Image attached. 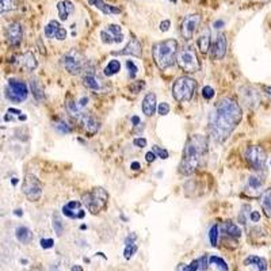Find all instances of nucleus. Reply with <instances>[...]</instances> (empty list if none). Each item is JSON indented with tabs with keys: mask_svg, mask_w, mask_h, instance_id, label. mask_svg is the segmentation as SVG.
<instances>
[{
	"mask_svg": "<svg viewBox=\"0 0 271 271\" xmlns=\"http://www.w3.org/2000/svg\"><path fill=\"white\" fill-rule=\"evenodd\" d=\"M243 118V110L232 98H223L216 103L209 118V133L216 142H224Z\"/></svg>",
	"mask_w": 271,
	"mask_h": 271,
	"instance_id": "1",
	"label": "nucleus"
},
{
	"mask_svg": "<svg viewBox=\"0 0 271 271\" xmlns=\"http://www.w3.org/2000/svg\"><path fill=\"white\" fill-rule=\"evenodd\" d=\"M208 155V138L202 134H194L187 140L183 150L179 173L182 175H191L204 164L205 159Z\"/></svg>",
	"mask_w": 271,
	"mask_h": 271,
	"instance_id": "2",
	"label": "nucleus"
},
{
	"mask_svg": "<svg viewBox=\"0 0 271 271\" xmlns=\"http://www.w3.org/2000/svg\"><path fill=\"white\" fill-rule=\"evenodd\" d=\"M152 55H154L155 63L161 71L171 68L177 61L178 41L177 39H164V41L156 42L152 47Z\"/></svg>",
	"mask_w": 271,
	"mask_h": 271,
	"instance_id": "3",
	"label": "nucleus"
},
{
	"mask_svg": "<svg viewBox=\"0 0 271 271\" xmlns=\"http://www.w3.org/2000/svg\"><path fill=\"white\" fill-rule=\"evenodd\" d=\"M109 201V193L103 187H94L82 195V204L92 214H99L105 210Z\"/></svg>",
	"mask_w": 271,
	"mask_h": 271,
	"instance_id": "4",
	"label": "nucleus"
},
{
	"mask_svg": "<svg viewBox=\"0 0 271 271\" xmlns=\"http://www.w3.org/2000/svg\"><path fill=\"white\" fill-rule=\"evenodd\" d=\"M177 63L186 73H195L201 69V63L193 45H186L185 47H182L177 56Z\"/></svg>",
	"mask_w": 271,
	"mask_h": 271,
	"instance_id": "5",
	"label": "nucleus"
},
{
	"mask_svg": "<svg viewBox=\"0 0 271 271\" xmlns=\"http://www.w3.org/2000/svg\"><path fill=\"white\" fill-rule=\"evenodd\" d=\"M196 90V82L193 78L182 76L177 79L173 86V95L178 102H190Z\"/></svg>",
	"mask_w": 271,
	"mask_h": 271,
	"instance_id": "6",
	"label": "nucleus"
},
{
	"mask_svg": "<svg viewBox=\"0 0 271 271\" xmlns=\"http://www.w3.org/2000/svg\"><path fill=\"white\" fill-rule=\"evenodd\" d=\"M244 157L252 168L256 171H263L266 167V161H267V155L264 152L263 148H260L258 145L248 146L245 152H244Z\"/></svg>",
	"mask_w": 271,
	"mask_h": 271,
	"instance_id": "7",
	"label": "nucleus"
},
{
	"mask_svg": "<svg viewBox=\"0 0 271 271\" xmlns=\"http://www.w3.org/2000/svg\"><path fill=\"white\" fill-rule=\"evenodd\" d=\"M28 86L23 82L15 80V79L8 80L7 88H6V96H7L8 101H11L14 103H20L28 98Z\"/></svg>",
	"mask_w": 271,
	"mask_h": 271,
	"instance_id": "8",
	"label": "nucleus"
},
{
	"mask_svg": "<svg viewBox=\"0 0 271 271\" xmlns=\"http://www.w3.org/2000/svg\"><path fill=\"white\" fill-rule=\"evenodd\" d=\"M22 190H23V194L26 195V198L29 201H32V202L39 201V198L42 195V185H41L38 178L34 177L33 174H28L24 177Z\"/></svg>",
	"mask_w": 271,
	"mask_h": 271,
	"instance_id": "9",
	"label": "nucleus"
},
{
	"mask_svg": "<svg viewBox=\"0 0 271 271\" xmlns=\"http://www.w3.org/2000/svg\"><path fill=\"white\" fill-rule=\"evenodd\" d=\"M63 64L64 68L68 71V73H71V75H79V73L83 71L84 60H83V56L80 52L71 51L64 56Z\"/></svg>",
	"mask_w": 271,
	"mask_h": 271,
	"instance_id": "10",
	"label": "nucleus"
},
{
	"mask_svg": "<svg viewBox=\"0 0 271 271\" xmlns=\"http://www.w3.org/2000/svg\"><path fill=\"white\" fill-rule=\"evenodd\" d=\"M202 22V16L200 14H191L187 15L182 22L181 26V36L185 39H191L194 36V33L196 32V29Z\"/></svg>",
	"mask_w": 271,
	"mask_h": 271,
	"instance_id": "11",
	"label": "nucleus"
},
{
	"mask_svg": "<svg viewBox=\"0 0 271 271\" xmlns=\"http://www.w3.org/2000/svg\"><path fill=\"white\" fill-rule=\"evenodd\" d=\"M101 38L103 43H119L124 41V33L119 24H109L105 30L101 32Z\"/></svg>",
	"mask_w": 271,
	"mask_h": 271,
	"instance_id": "12",
	"label": "nucleus"
},
{
	"mask_svg": "<svg viewBox=\"0 0 271 271\" xmlns=\"http://www.w3.org/2000/svg\"><path fill=\"white\" fill-rule=\"evenodd\" d=\"M63 214L72 220H82L86 216V212L80 201H69L63 206Z\"/></svg>",
	"mask_w": 271,
	"mask_h": 271,
	"instance_id": "13",
	"label": "nucleus"
},
{
	"mask_svg": "<svg viewBox=\"0 0 271 271\" xmlns=\"http://www.w3.org/2000/svg\"><path fill=\"white\" fill-rule=\"evenodd\" d=\"M80 125H82V129L86 132V134L88 136H94L99 129V121L90 113H83L80 117L78 118Z\"/></svg>",
	"mask_w": 271,
	"mask_h": 271,
	"instance_id": "14",
	"label": "nucleus"
},
{
	"mask_svg": "<svg viewBox=\"0 0 271 271\" xmlns=\"http://www.w3.org/2000/svg\"><path fill=\"white\" fill-rule=\"evenodd\" d=\"M83 84L88 90L95 91V92H102L105 90V84H103L102 79L99 78L94 71H86V73L83 76Z\"/></svg>",
	"mask_w": 271,
	"mask_h": 271,
	"instance_id": "15",
	"label": "nucleus"
},
{
	"mask_svg": "<svg viewBox=\"0 0 271 271\" xmlns=\"http://www.w3.org/2000/svg\"><path fill=\"white\" fill-rule=\"evenodd\" d=\"M6 37H7L8 43L11 46H18L22 41V37H23V30H22V26L18 22H12L7 26L6 29Z\"/></svg>",
	"mask_w": 271,
	"mask_h": 271,
	"instance_id": "16",
	"label": "nucleus"
},
{
	"mask_svg": "<svg viewBox=\"0 0 271 271\" xmlns=\"http://www.w3.org/2000/svg\"><path fill=\"white\" fill-rule=\"evenodd\" d=\"M111 55L113 56L130 55V56H134V57H141V55H142L141 43H140V41H138L136 37H132L129 42H128V45H126V46L124 47L122 51L111 52Z\"/></svg>",
	"mask_w": 271,
	"mask_h": 271,
	"instance_id": "17",
	"label": "nucleus"
},
{
	"mask_svg": "<svg viewBox=\"0 0 271 271\" xmlns=\"http://www.w3.org/2000/svg\"><path fill=\"white\" fill-rule=\"evenodd\" d=\"M45 36L46 38H56L59 41H64L67 38V30L57 20H51L45 28Z\"/></svg>",
	"mask_w": 271,
	"mask_h": 271,
	"instance_id": "18",
	"label": "nucleus"
},
{
	"mask_svg": "<svg viewBox=\"0 0 271 271\" xmlns=\"http://www.w3.org/2000/svg\"><path fill=\"white\" fill-rule=\"evenodd\" d=\"M227 38H225V34H218L216 38V41L213 42L212 46V60H223L227 55Z\"/></svg>",
	"mask_w": 271,
	"mask_h": 271,
	"instance_id": "19",
	"label": "nucleus"
},
{
	"mask_svg": "<svg viewBox=\"0 0 271 271\" xmlns=\"http://www.w3.org/2000/svg\"><path fill=\"white\" fill-rule=\"evenodd\" d=\"M244 266L254 268L255 271H267V260L256 255H250L244 259Z\"/></svg>",
	"mask_w": 271,
	"mask_h": 271,
	"instance_id": "20",
	"label": "nucleus"
},
{
	"mask_svg": "<svg viewBox=\"0 0 271 271\" xmlns=\"http://www.w3.org/2000/svg\"><path fill=\"white\" fill-rule=\"evenodd\" d=\"M16 60H18L16 63L19 64L20 67H23L24 69H28V71H34L37 68V60L32 52H24V53L18 56Z\"/></svg>",
	"mask_w": 271,
	"mask_h": 271,
	"instance_id": "21",
	"label": "nucleus"
},
{
	"mask_svg": "<svg viewBox=\"0 0 271 271\" xmlns=\"http://www.w3.org/2000/svg\"><path fill=\"white\" fill-rule=\"evenodd\" d=\"M88 3L91 6H94L95 8H98L99 11H102L103 14L106 15H115V14H119L122 11L119 7H115V6H111V4L103 2V0H88Z\"/></svg>",
	"mask_w": 271,
	"mask_h": 271,
	"instance_id": "22",
	"label": "nucleus"
},
{
	"mask_svg": "<svg viewBox=\"0 0 271 271\" xmlns=\"http://www.w3.org/2000/svg\"><path fill=\"white\" fill-rule=\"evenodd\" d=\"M156 95L154 92H148L145 95V98L142 101V111H144V114L146 117H152L155 114V111H156Z\"/></svg>",
	"mask_w": 271,
	"mask_h": 271,
	"instance_id": "23",
	"label": "nucleus"
},
{
	"mask_svg": "<svg viewBox=\"0 0 271 271\" xmlns=\"http://www.w3.org/2000/svg\"><path fill=\"white\" fill-rule=\"evenodd\" d=\"M57 10H59V15L61 20H67L75 10V6L71 0H61L57 3Z\"/></svg>",
	"mask_w": 271,
	"mask_h": 271,
	"instance_id": "24",
	"label": "nucleus"
},
{
	"mask_svg": "<svg viewBox=\"0 0 271 271\" xmlns=\"http://www.w3.org/2000/svg\"><path fill=\"white\" fill-rule=\"evenodd\" d=\"M221 231H223V233H225L229 237H233V239H239L240 236H241V229L233 221H225V223H223Z\"/></svg>",
	"mask_w": 271,
	"mask_h": 271,
	"instance_id": "25",
	"label": "nucleus"
},
{
	"mask_svg": "<svg viewBox=\"0 0 271 271\" xmlns=\"http://www.w3.org/2000/svg\"><path fill=\"white\" fill-rule=\"evenodd\" d=\"M212 37H210V30L209 29H204L202 33H201L200 38H198V46H200V51L202 55H206L208 51L210 49V45H212Z\"/></svg>",
	"mask_w": 271,
	"mask_h": 271,
	"instance_id": "26",
	"label": "nucleus"
},
{
	"mask_svg": "<svg viewBox=\"0 0 271 271\" xmlns=\"http://www.w3.org/2000/svg\"><path fill=\"white\" fill-rule=\"evenodd\" d=\"M30 90L33 92V96L36 99L37 102H43L45 101V92H43L42 84L39 83L38 79L33 78L30 80Z\"/></svg>",
	"mask_w": 271,
	"mask_h": 271,
	"instance_id": "27",
	"label": "nucleus"
},
{
	"mask_svg": "<svg viewBox=\"0 0 271 271\" xmlns=\"http://www.w3.org/2000/svg\"><path fill=\"white\" fill-rule=\"evenodd\" d=\"M260 206H262V210L266 214V217L271 218V187L264 190L260 195Z\"/></svg>",
	"mask_w": 271,
	"mask_h": 271,
	"instance_id": "28",
	"label": "nucleus"
},
{
	"mask_svg": "<svg viewBox=\"0 0 271 271\" xmlns=\"http://www.w3.org/2000/svg\"><path fill=\"white\" fill-rule=\"evenodd\" d=\"M15 236H16V239L19 240L22 244H29L33 239L32 231H30L29 228H26V227H19V228L16 229Z\"/></svg>",
	"mask_w": 271,
	"mask_h": 271,
	"instance_id": "29",
	"label": "nucleus"
},
{
	"mask_svg": "<svg viewBox=\"0 0 271 271\" xmlns=\"http://www.w3.org/2000/svg\"><path fill=\"white\" fill-rule=\"evenodd\" d=\"M208 262L210 264H213V266H214V267H216L218 271H229V267H228V264H227V262H225L223 258H220V256H216V255L209 256Z\"/></svg>",
	"mask_w": 271,
	"mask_h": 271,
	"instance_id": "30",
	"label": "nucleus"
},
{
	"mask_svg": "<svg viewBox=\"0 0 271 271\" xmlns=\"http://www.w3.org/2000/svg\"><path fill=\"white\" fill-rule=\"evenodd\" d=\"M263 183H264V181L262 179V178L256 177V175H252V177L248 178L247 189H250L251 191H260Z\"/></svg>",
	"mask_w": 271,
	"mask_h": 271,
	"instance_id": "31",
	"label": "nucleus"
},
{
	"mask_svg": "<svg viewBox=\"0 0 271 271\" xmlns=\"http://www.w3.org/2000/svg\"><path fill=\"white\" fill-rule=\"evenodd\" d=\"M119 69H121V64H119V61H118V60H111L110 63L107 64V67L105 68L103 73H105V76H113L115 75V73H118Z\"/></svg>",
	"mask_w": 271,
	"mask_h": 271,
	"instance_id": "32",
	"label": "nucleus"
},
{
	"mask_svg": "<svg viewBox=\"0 0 271 271\" xmlns=\"http://www.w3.org/2000/svg\"><path fill=\"white\" fill-rule=\"evenodd\" d=\"M16 8V0H0V14L12 11Z\"/></svg>",
	"mask_w": 271,
	"mask_h": 271,
	"instance_id": "33",
	"label": "nucleus"
},
{
	"mask_svg": "<svg viewBox=\"0 0 271 271\" xmlns=\"http://www.w3.org/2000/svg\"><path fill=\"white\" fill-rule=\"evenodd\" d=\"M53 228H55L56 233L59 236H61L64 233L63 220H61V217H60V214L57 212L53 214Z\"/></svg>",
	"mask_w": 271,
	"mask_h": 271,
	"instance_id": "34",
	"label": "nucleus"
},
{
	"mask_svg": "<svg viewBox=\"0 0 271 271\" xmlns=\"http://www.w3.org/2000/svg\"><path fill=\"white\" fill-rule=\"evenodd\" d=\"M218 232H220V227L218 224H214L209 231V240H210V244L213 247H216L217 243H218Z\"/></svg>",
	"mask_w": 271,
	"mask_h": 271,
	"instance_id": "35",
	"label": "nucleus"
},
{
	"mask_svg": "<svg viewBox=\"0 0 271 271\" xmlns=\"http://www.w3.org/2000/svg\"><path fill=\"white\" fill-rule=\"evenodd\" d=\"M55 128L57 132H60L61 134H68L71 133V126L67 125L65 122L63 121V119H59V121L55 122Z\"/></svg>",
	"mask_w": 271,
	"mask_h": 271,
	"instance_id": "36",
	"label": "nucleus"
},
{
	"mask_svg": "<svg viewBox=\"0 0 271 271\" xmlns=\"http://www.w3.org/2000/svg\"><path fill=\"white\" fill-rule=\"evenodd\" d=\"M177 271H198V259L193 260L190 264H179Z\"/></svg>",
	"mask_w": 271,
	"mask_h": 271,
	"instance_id": "37",
	"label": "nucleus"
},
{
	"mask_svg": "<svg viewBox=\"0 0 271 271\" xmlns=\"http://www.w3.org/2000/svg\"><path fill=\"white\" fill-rule=\"evenodd\" d=\"M136 252H137V243L130 244V245H125L124 258H125V259H130V258H132Z\"/></svg>",
	"mask_w": 271,
	"mask_h": 271,
	"instance_id": "38",
	"label": "nucleus"
},
{
	"mask_svg": "<svg viewBox=\"0 0 271 271\" xmlns=\"http://www.w3.org/2000/svg\"><path fill=\"white\" fill-rule=\"evenodd\" d=\"M125 65H126V71H129V78L130 79L136 78V75H137V72H138L137 65H136L133 61H130V60H128V61H126Z\"/></svg>",
	"mask_w": 271,
	"mask_h": 271,
	"instance_id": "39",
	"label": "nucleus"
},
{
	"mask_svg": "<svg viewBox=\"0 0 271 271\" xmlns=\"http://www.w3.org/2000/svg\"><path fill=\"white\" fill-rule=\"evenodd\" d=\"M208 258H209V256H206V255L198 258V271H206V270H208V266H209Z\"/></svg>",
	"mask_w": 271,
	"mask_h": 271,
	"instance_id": "40",
	"label": "nucleus"
},
{
	"mask_svg": "<svg viewBox=\"0 0 271 271\" xmlns=\"http://www.w3.org/2000/svg\"><path fill=\"white\" fill-rule=\"evenodd\" d=\"M154 154L157 155V156L163 159V160H165V159L168 157V151L161 148V146H154Z\"/></svg>",
	"mask_w": 271,
	"mask_h": 271,
	"instance_id": "41",
	"label": "nucleus"
},
{
	"mask_svg": "<svg viewBox=\"0 0 271 271\" xmlns=\"http://www.w3.org/2000/svg\"><path fill=\"white\" fill-rule=\"evenodd\" d=\"M157 113H159V115H167L169 113V105L168 103H159V106L156 107Z\"/></svg>",
	"mask_w": 271,
	"mask_h": 271,
	"instance_id": "42",
	"label": "nucleus"
},
{
	"mask_svg": "<svg viewBox=\"0 0 271 271\" xmlns=\"http://www.w3.org/2000/svg\"><path fill=\"white\" fill-rule=\"evenodd\" d=\"M202 96H204L205 99L210 101V99L214 96V90H213L210 86H205L204 88H202Z\"/></svg>",
	"mask_w": 271,
	"mask_h": 271,
	"instance_id": "43",
	"label": "nucleus"
},
{
	"mask_svg": "<svg viewBox=\"0 0 271 271\" xmlns=\"http://www.w3.org/2000/svg\"><path fill=\"white\" fill-rule=\"evenodd\" d=\"M53 244H55L53 239H42V240H41V247H42L43 250L52 248V247H53Z\"/></svg>",
	"mask_w": 271,
	"mask_h": 271,
	"instance_id": "44",
	"label": "nucleus"
},
{
	"mask_svg": "<svg viewBox=\"0 0 271 271\" xmlns=\"http://www.w3.org/2000/svg\"><path fill=\"white\" fill-rule=\"evenodd\" d=\"M137 241V235L136 233H129V236L125 239V245H130Z\"/></svg>",
	"mask_w": 271,
	"mask_h": 271,
	"instance_id": "45",
	"label": "nucleus"
},
{
	"mask_svg": "<svg viewBox=\"0 0 271 271\" xmlns=\"http://www.w3.org/2000/svg\"><path fill=\"white\" fill-rule=\"evenodd\" d=\"M248 218H250L252 223H258V221L260 220L259 212H256V210H254V212H250V214H248Z\"/></svg>",
	"mask_w": 271,
	"mask_h": 271,
	"instance_id": "46",
	"label": "nucleus"
},
{
	"mask_svg": "<svg viewBox=\"0 0 271 271\" xmlns=\"http://www.w3.org/2000/svg\"><path fill=\"white\" fill-rule=\"evenodd\" d=\"M169 28H171V20H169V19H164L160 23V30H161V32H168Z\"/></svg>",
	"mask_w": 271,
	"mask_h": 271,
	"instance_id": "47",
	"label": "nucleus"
},
{
	"mask_svg": "<svg viewBox=\"0 0 271 271\" xmlns=\"http://www.w3.org/2000/svg\"><path fill=\"white\" fill-rule=\"evenodd\" d=\"M134 145L138 146V148H144V146H146V140L142 137L136 138V140H134Z\"/></svg>",
	"mask_w": 271,
	"mask_h": 271,
	"instance_id": "48",
	"label": "nucleus"
},
{
	"mask_svg": "<svg viewBox=\"0 0 271 271\" xmlns=\"http://www.w3.org/2000/svg\"><path fill=\"white\" fill-rule=\"evenodd\" d=\"M145 160L148 161V163H154V161L156 160V155L154 154V151H152V152H148V154L145 155Z\"/></svg>",
	"mask_w": 271,
	"mask_h": 271,
	"instance_id": "49",
	"label": "nucleus"
},
{
	"mask_svg": "<svg viewBox=\"0 0 271 271\" xmlns=\"http://www.w3.org/2000/svg\"><path fill=\"white\" fill-rule=\"evenodd\" d=\"M130 167H132V169H134V171H136V169H140V163H138V161H133Z\"/></svg>",
	"mask_w": 271,
	"mask_h": 271,
	"instance_id": "50",
	"label": "nucleus"
},
{
	"mask_svg": "<svg viewBox=\"0 0 271 271\" xmlns=\"http://www.w3.org/2000/svg\"><path fill=\"white\" fill-rule=\"evenodd\" d=\"M264 94L267 95L268 98L271 99V86H268V87H264Z\"/></svg>",
	"mask_w": 271,
	"mask_h": 271,
	"instance_id": "51",
	"label": "nucleus"
},
{
	"mask_svg": "<svg viewBox=\"0 0 271 271\" xmlns=\"http://www.w3.org/2000/svg\"><path fill=\"white\" fill-rule=\"evenodd\" d=\"M223 24H224V22H223V20H217L216 23H214V28L220 29V26H223Z\"/></svg>",
	"mask_w": 271,
	"mask_h": 271,
	"instance_id": "52",
	"label": "nucleus"
},
{
	"mask_svg": "<svg viewBox=\"0 0 271 271\" xmlns=\"http://www.w3.org/2000/svg\"><path fill=\"white\" fill-rule=\"evenodd\" d=\"M132 122H133V125H137L138 122H140V118L136 117V115H134V117L132 118Z\"/></svg>",
	"mask_w": 271,
	"mask_h": 271,
	"instance_id": "53",
	"label": "nucleus"
},
{
	"mask_svg": "<svg viewBox=\"0 0 271 271\" xmlns=\"http://www.w3.org/2000/svg\"><path fill=\"white\" fill-rule=\"evenodd\" d=\"M252 2H255V3H268L271 0H252Z\"/></svg>",
	"mask_w": 271,
	"mask_h": 271,
	"instance_id": "54",
	"label": "nucleus"
},
{
	"mask_svg": "<svg viewBox=\"0 0 271 271\" xmlns=\"http://www.w3.org/2000/svg\"><path fill=\"white\" fill-rule=\"evenodd\" d=\"M72 271H83V267H80V266H73Z\"/></svg>",
	"mask_w": 271,
	"mask_h": 271,
	"instance_id": "55",
	"label": "nucleus"
},
{
	"mask_svg": "<svg viewBox=\"0 0 271 271\" xmlns=\"http://www.w3.org/2000/svg\"><path fill=\"white\" fill-rule=\"evenodd\" d=\"M16 216H22V210H15Z\"/></svg>",
	"mask_w": 271,
	"mask_h": 271,
	"instance_id": "56",
	"label": "nucleus"
},
{
	"mask_svg": "<svg viewBox=\"0 0 271 271\" xmlns=\"http://www.w3.org/2000/svg\"><path fill=\"white\" fill-rule=\"evenodd\" d=\"M30 271H42V268H39V267H34V268H32V270Z\"/></svg>",
	"mask_w": 271,
	"mask_h": 271,
	"instance_id": "57",
	"label": "nucleus"
}]
</instances>
